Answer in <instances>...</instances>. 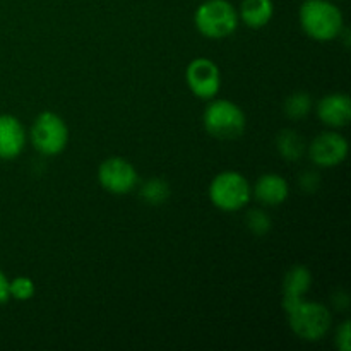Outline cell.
<instances>
[{"label": "cell", "mask_w": 351, "mask_h": 351, "mask_svg": "<svg viewBox=\"0 0 351 351\" xmlns=\"http://www.w3.org/2000/svg\"><path fill=\"white\" fill-rule=\"evenodd\" d=\"M195 27L209 40H223L235 33L239 12L228 0H206L197 7L194 16Z\"/></svg>", "instance_id": "cell-2"}, {"label": "cell", "mask_w": 351, "mask_h": 351, "mask_svg": "<svg viewBox=\"0 0 351 351\" xmlns=\"http://www.w3.org/2000/svg\"><path fill=\"white\" fill-rule=\"evenodd\" d=\"M276 149L287 161H298L307 151V143L297 130H281L276 137Z\"/></svg>", "instance_id": "cell-15"}, {"label": "cell", "mask_w": 351, "mask_h": 351, "mask_svg": "<svg viewBox=\"0 0 351 351\" xmlns=\"http://www.w3.org/2000/svg\"><path fill=\"white\" fill-rule=\"evenodd\" d=\"M252 197V187L239 171H221L209 185V199L221 211H239Z\"/></svg>", "instance_id": "cell-4"}, {"label": "cell", "mask_w": 351, "mask_h": 351, "mask_svg": "<svg viewBox=\"0 0 351 351\" xmlns=\"http://www.w3.org/2000/svg\"><path fill=\"white\" fill-rule=\"evenodd\" d=\"M10 298L9 295V280L5 278V274L0 271V304H5Z\"/></svg>", "instance_id": "cell-22"}, {"label": "cell", "mask_w": 351, "mask_h": 351, "mask_svg": "<svg viewBox=\"0 0 351 351\" xmlns=\"http://www.w3.org/2000/svg\"><path fill=\"white\" fill-rule=\"evenodd\" d=\"M308 156L317 167H336L348 156V141L338 132H322L308 146Z\"/></svg>", "instance_id": "cell-9"}, {"label": "cell", "mask_w": 351, "mask_h": 351, "mask_svg": "<svg viewBox=\"0 0 351 351\" xmlns=\"http://www.w3.org/2000/svg\"><path fill=\"white\" fill-rule=\"evenodd\" d=\"M185 79L191 91L201 99H213L221 88V74L218 65L204 57L194 58L187 65Z\"/></svg>", "instance_id": "cell-7"}, {"label": "cell", "mask_w": 351, "mask_h": 351, "mask_svg": "<svg viewBox=\"0 0 351 351\" xmlns=\"http://www.w3.org/2000/svg\"><path fill=\"white\" fill-rule=\"evenodd\" d=\"M312 110V98L304 91H298L293 93V95L288 96L285 99V105H283V112L285 115L288 117L290 120H304L305 117L311 113Z\"/></svg>", "instance_id": "cell-17"}, {"label": "cell", "mask_w": 351, "mask_h": 351, "mask_svg": "<svg viewBox=\"0 0 351 351\" xmlns=\"http://www.w3.org/2000/svg\"><path fill=\"white\" fill-rule=\"evenodd\" d=\"M245 113L228 99H215L204 112L206 130L216 139H237L245 130Z\"/></svg>", "instance_id": "cell-5"}, {"label": "cell", "mask_w": 351, "mask_h": 351, "mask_svg": "<svg viewBox=\"0 0 351 351\" xmlns=\"http://www.w3.org/2000/svg\"><path fill=\"white\" fill-rule=\"evenodd\" d=\"M336 345L341 351H350L351 348V329H350V321H345L341 324V328L336 332Z\"/></svg>", "instance_id": "cell-21"}, {"label": "cell", "mask_w": 351, "mask_h": 351, "mask_svg": "<svg viewBox=\"0 0 351 351\" xmlns=\"http://www.w3.org/2000/svg\"><path fill=\"white\" fill-rule=\"evenodd\" d=\"M300 24L317 41H332L343 31V14L331 0H305L300 7Z\"/></svg>", "instance_id": "cell-1"}, {"label": "cell", "mask_w": 351, "mask_h": 351, "mask_svg": "<svg viewBox=\"0 0 351 351\" xmlns=\"http://www.w3.org/2000/svg\"><path fill=\"white\" fill-rule=\"evenodd\" d=\"M317 115L322 123L335 129L346 127L351 120V99L346 95H328L317 103Z\"/></svg>", "instance_id": "cell-11"}, {"label": "cell", "mask_w": 351, "mask_h": 351, "mask_svg": "<svg viewBox=\"0 0 351 351\" xmlns=\"http://www.w3.org/2000/svg\"><path fill=\"white\" fill-rule=\"evenodd\" d=\"M257 201L264 206H280L290 195V187L283 177L276 173H266L257 180L254 187Z\"/></svg>", "instance_id": "cell-13"}, {"label": "cell", "mask_w": 351, "mask_h": 351, "mask_svg": "<svg viewBox=\"0 0 351 351\" xmlns=\"http://www.w3.org/2000/svg\"><path fill=\"white\" fill-rule=\"evenodd\" d=\"M139 195L146 204L161 206L170 199L171 189L170 184L163 178H149L143 187L139 189Z\"/></svg>", "instance_id": "cell-16"}, {"label": "cell", "mask_w": 351, "mask_h": 351, "mask_svg": "<svg viewBox=\"0 0 351 351\" xmlns=\"http://www.w3.org/2000/svg\"><path fill=\"white\" fill-rule=\"evenodd\" d=\"M245 225L250 233H254V235L257 237H263L271 232L273 221H271V218L267 216L266 211H263V209H252V211H249V215H247Z\"/></svg>", "instance_id": "cell-18"}, {"label": "cell", "mask_w": 351, "mask_h": 351, "mask_svg": "<svg viewBox=\"0 0 351 351\" xmlns=\"http://www.w3.org/2000/svg\"><path fill=\"white\" fill-rule=\"evenodd\" d=\"M34 290L36 288H34L33 280L27 276H17L12 281H9V295L16 300H29V298H33Z\"/></svg>", "instance_id": "cell-19"}, {"label": "cell", "mask_w": 351, "mask_h": 351, "mask_svg": "<svg viewBox=\"0 0 351 351\" xmlns=\"http://www.w3.org/2000/svg\"><path fill=\"white\" fill-rule=\"evenodd\" d=\"M273 0H243L240 5L239 19H242L245 26L259 29L273 19Z\"/></svg>", "instance_id": "cell-14"}, {"label": "cell", "mask_w": 351, "mask_h": 351, "mask_svg": "<svg viewBox=\"0 0 351 351\" xmlns=\"http://www.w3.org/2000/svg\"><path fill=\"white\" fill-rule=\"evenodd\" d=\"M26 144V130L12 115H0V160L19 156Z\"/></svg>", "instance_id": "cell-10"}, {"label": "cell", "mask_w": 351, "mask_h": 351, "mask_svg": "<svg viewBox=\"0 0 351 351\" xmlns=\"http://www.w3.org/2000/svg\"><path fill=\"white\" fill-rule=\"evenodd\" d=\"M285 312L291 331L304 341H319L331 328V312L319 302H307L304 298Z\"/></svg>", "instance_id": "cell-3"}, {"label": "cell", "mask_w": 351, "mask_h": 351, "mask_svg": "<svg viewBox=\"0 0 351 351\" xmlns=\"http://www.w3.org/2000/svg\"><path fill=\"white\" fill-rule=\"evenodd\" d=\"M98 180L105 191L112 194H127L137 185V171L125 158L113 156L103 161L98 168Z\"/></svg>", "instance_id": "cell-8"}, {"label": "cell", "mask_w": 351, "mask_h": 351, "mask_svg": "<svg viewBox=\"0 0 351 351\" xmlns=\"http://www.w3.org/2000/svg\"><path fill=\"white\" fill-rule=\"evenodd\" d=\"M312 287V274L308 267L293 266L283 280V307L287 311L297 302L304 300Z\"/></svg>", "instance_id": "cell-12"}, {"label": "cell", "mask_w": 351, "mask_h": 351, "mask_svg": "<svg viewBox=\"0 0 351 351\" xmlns=\"http://www.w3.org/2000/svg\"><path fill=\"white\" fill-rule=\"evenodd\" d=\"M321 185V175L317 171H304L300 177V187L305 192H315Z\"/></svg>", "instance_id": "cell-20"}, {"label": "cell", "mask_w": 351, "mask_h": 351, "mask_svg": "<svg viewBox=\"0 0 351 351\" xmlns=\"http://www.w3.org/2000/svg\"><path fill=\"white\" fill-rule=\"evenodd\" d=\"M31 143L45 156L60 154L69 143L67 123L53 112L40 113L31 127Z\"/></svg>", "instance_id": "cell-6"}]
</instances>
